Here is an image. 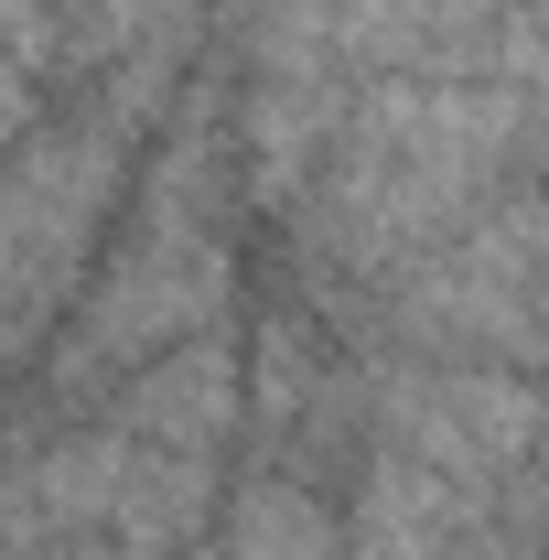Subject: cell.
Wrapping results in <instances>:
<instances>
[{"mask_svg": "<svg viewBox=\"0 0 549 560\" xmlns=\"http://www.w3.org/2000/svg\"><path fill=\"white\" fill-rule=\"evenodd\" d=\"M237 560H335V517H324V495L302 486V475H270V486L237 495Z\"/></svg>", "mask_w": 549, "mask_h": 560, "instance_id": "cell-1", "label": "cell"}]
</instances>
